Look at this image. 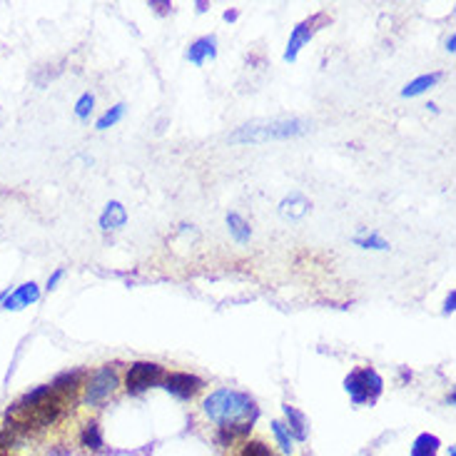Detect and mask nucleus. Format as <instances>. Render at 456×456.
<instances>
[{"label":"nucleus","mask_w":456,"mask_h":456,"mask_svg":"<svg viewBox=\"0 0 456 456\" xmlns=\"http://www.w3.org/2000/svg\"><path fill=\"white\" fill-rule=\"evenodd\" d=\"M272 431H274V439H277V444H280V449L284 451V454H292L294 439H292V434H289L287 424L280 422V419H274V422H272Z\"/></svg>","instance_id":"18"},{"label":"nucleus","mask_w":456,"mask_h":456,"mask_svg":"<svg viewBox=\"0 0 456 456\" xmlns=\"http://www.w3.org/2000/svg\"><path fill=\"white\" fill-rule=\"evenodd\" d=\"M38 300H40L38 284L35 282H25V284H20L15 292H10L3 300V309H23V307H30Z\"/></svg>","instance_id":"9"},{"label":"nucleus","mask_w":456,"mask_h":456,"mask_svg":"<svg viewBox=\"0 0 456 456\" xmlns=\"http://www.w3.org/2000/svg\"><path fill=\"white\" fill-rule=\"evenodd\" d=\"M83 382H85V372H83V369H68V372H60L58 377L52 379L50 386H52V391H55V394H60V397L72 399L80 391Z\"/></svg>","instance_id":"8"},{"label":"nucleus","mask_w":456,"mask_h":456,"mask_svg":"<svg viewBox=\"0 0 456 456\" xmlns=\"http://www.w3.org/2000/svg\"><path fill=\"white\" fill-rule=\"evenodd\" d=\"M217 55V38L215 35H205V38L195 40L187 50V60L195 63V65H203L207 58H215Z\"/></svg>","instance_id":"10"},{"label":"nucleus","mask_w":456,"mask_h":456,"mask_svg":"<svg viewBox=\"0 0 456 456\" xmlns=\"http://www.w3.org/2000/svg\"><path fill=\"white\" fill-rule=\"evenodd\" d=\"M454 45H456V35H449V40H446V50L454 52V50H456Z\"/></svg>","instance_id":"28"},{"label":"nucleus","mask_w":456,"mask_h":456,"mask_svg":"<svg viewBox=\"0 0 456 456\" xmlns=\"http://www.w3.org/2000/svg\"><path fill=\"white\" fill-rule=\"evenodd\" d=\"M454 309H456V292H454V289H451L449 297H446V302H444V312L451 314V312H454Z\"/></svg>","instance_id":"24"},{"label":"nucleus","mask_w":456,"mask_h":456,"mask_svg":"<svg viewBox=\"0 0 456 456\" xmlns=\"http://www.w3.org/2000/svg\"><path fill=\"white\" fill-rule=\"evenodd\" d=\"M240 456H274V451L262 442H247L242 446Z\"/></svg>","instance_id":"22"},{"label":"nucleus","mask_w":456,"mask_h":456,"mask_svg":"<svg viewBox=\"0 0 456 456\" xmlns=\"http://www.w3.org/2000/svg\"><path fill=\"white\" fill-rule=\"evenodd\" d=\"M354 245H359L362 249H389V242L379 235H369V237H354Z\"/></svg>","instance_id":"21"},{"label":"nucleus","mask_w":456,"mask_h":456,"mask_svg":"<svg viewBox=\"0 0 456 456\" xmlns=\"http://www.w3.org/2000/svg\"><path fill=\"white\" fill-rule=\"evenodd\" d=\"M449 456H456V451H454V446H449Z\"/></svg>","instance_id":"30"},{"label":"nucleus","mask_w":456,"mask_h":456,"mask_svg":"<svg viewBox=\"0 0 456 456\" xmlns=\"http://www.w3.org/2000/svg\"><path fill=\"white\" fill-rule=\"evenodd\" d=\"M237 18H240V13H237V10H227V13H225V20H227V23H235Z\"/></svg>","instance_id":"27"},{"label":"nucleus","mask_w":456,"mask_h":456,"mask_svg":"<svg viewBox=\"0 0 456 456\" xmlns=\"http://www.w3.org/2000/svg\"><path fill=\"white\" fill-rule=\"evenodd\" d=\"M0 456H10V451H0Z\"/></svg>","instance_id":"31"},{"label":"nucleus","mask_w":456,"mask_h":456,"mask_svg":"<svg viewBox=\"0 0 456 456\" xmlns=\"http://www.w3.org/2000/svg\"><path fill=\"white\" fill-rule=\"evenodd\" d=\"M92 107H95V95H92V92H85V95H80L78 103H75V115H78L80 120H87Z\"/></svg>","instance_id":"20"},{"label":"nucleus","mask_w":456,"mask_h":456,"mask_svg":"<svg viewBox=\"0 0 456 456\" xmlns=\"http://www.w3.org/2000/svg\"><path fill=\"white\" fill-rule=\"evenodd\" d=\"M125 222H127V212L120 203H110L105 207L103 217H100V227L103 229H118L123 227Z\"/></svg>","instance_id":"14"},{"label":"nucleus","mask_w":456,"mask_h":456,"mask_svg":"<svg viewBox=\"0 0 456 456\" xmlns=\"http://www.w3.org/2000/svg\"><path fill=\"white\" fill-rule=\"evenodd\" d=\"M207 10V3H197V13H205Z\"/></svg>","instance_id":"29"},{"label":"nucleus","mask_w":456,"mask_h":456,"mask_svg":"<svg viewBox=\"0 0 456 456\" xmlns=\"http://www.w3.org/2000/svg\"><path fill=\"white\" fill-rule=\"evenodd\" d=\"M282 409H284V417H287V429H289V434H292V439L304 442L307 439V417L297 409V406L284 404Z\"/></svg>","instance_id":"11"},{"label":"nucleus","mask_w":456,"mask_h":456,"mask_svg":"<svg viewBox=\"0 0 456 456\" xmlns=\"http://www.w3.org/2000/svg\"><path fill=\"white\" fill-rule=\"evenodd\" d=\"M150 6H152V8H157V13H167L169 8H172V6H169V3H157V0H152Z\"/></svg>","instance_id":"26"},{"label":"nucleus","mask_w":456,"mask_h":456,"mask_svg":"<svg viewBox=\"0 0 456 456\" xmlns=\"http://www.w3.org/2000/svg\"><path fill=\"white\" fill-rule=\"evenodd\" d=\"M163 386L177 399H192L197 391L203 389L205 382L195 374H187V372H172V374H165L163 379Z\"/></svg>","instance_id":"6"},{"label":"nucleus","mask_w":456,"mask_h":456,"mask_svg":"<svg viewBox=\"0 0 456 456\" xmlns=\"http://www.w3.org/2000/svg\"><path fill=\"white\" fill-rule=\"evenodd\" d=\"M203 409L209 422H215L220 429L229 431L232 437H245L252 431V424L257 419V404L245 391L237 389H217L203 402Z\"/></svg>","instance_id":"1"},{"label":"nucleus","mask_w":456,"mask_h":456,"mask_svg":"<svg viewBox=\"0 0 456 456\" xmlns=\"http://www.w3.org/2000/svg\"><path fill=\"white\" fill-rule=\"evenodd\" d=\"M20 444V437L18 434H13L10 429H0V451H10V449H18Z\"/></svg>","instance_id":"23"},{"label":"nucleus","mask_w":456,"mask_h":456,"mask_svg":"<svg viewBox=\"0 0 456 456\" xmlns=\"http://www.w3.org/2000/svg\"><path fill=\"white\" fill-rule=\"evenodd\" d=\"M307 132L304 120H274V123L262 125H245L237 132L229 135V143H265V140H284V137H297Z\"/></svg>","instance_id":"2"},{"label":"nucleus","mask_w":456,"mask_h":456,"mask_svg":"<svg viewBox=\"0 0 456 456\" xmlns=\"http://www.w3.org/2000/svg\"><path fill=\"white\" fill-rule=\"evenodd\" d=\"M165 379V369L155 362H135V364L127 369V377H125V386L130 394H143L145 389L160 384Z\"/></svg>","instance_id":"5"},{"label":"nucleus","mask_w":456,"mask_h":456,"mask_svg":"<svg viewBox=\"0 0 456 456\" xmlns=\"http://www.w3.org/2000/svg\"><path fill=\"white\" fill-rule=\"evenodd\" d=\"M282 217H289V220H300L309 212V200L302 197L300 192H294V195L284 197L282 200V207H280Z\"/></svg>","instance_id":"12"},{"label":"nucleus","mask_w":456,"mask_h":456,"mask_svg":"<svg viewBox=\"0 0 456 456\" xmlns=\"http://www.w3.org/2000/svg\"><path fill=\"white\" fill-rule=\"evenodd\" d=\"M123 115H125V105L118 103L115 107H110V110L105 112L103 118L98 120V125H95V127H98V130H107V127H112V125H118L120 120H123Z\"/></svg>","instance_id":"19"},{"label":"nucleus","mask_w":456,"mask_h":456,"mask_svg":"<svg viewBox=\"0 0 456 456\" xmlns=\"http://www.w3.org/2000/svg\"><path fill=\"white\" fill-rule=\"evenodd\" d=\"M442 80V72H429V75H419L417 80H411L409 85H406L404 90H402V98H414V95H422V92H426L429 87H434V85Z\"/></svg>","instance_id":"15"},{"label":"nucleus","mask_w":456,"mask_h":456,"mask_svg":"<svg viewBox=\"0 0 456 456\" xmlns=\"http://www.w3.org/2000/svg\"><path fill=\"white\" fill-rule=\"evenodd\" d=\"M227 227H229V235L235 237V242H242V245H245V242L252 237V229H249V225L242 220L237 212H229V215H227Z\"/></svg>","instance_id":"17"},{"label":"nucleus","mask_w":456,"mask_h":456,"mask_svg":"<svg viewBox=\"0 0 456 456\" xmlns=\"http://www.w3.org/2000/svg\"><path fill=\"white\" fill-rule=\"evenodd\" d=\"M80 444H83L85 449H92V451H100L103 449V431H100L98 422H87L85 424V429L80 431Z\"/></svg>","instance_id":"16"},{"label":"nucleus","mask_w":456,"mask_h":456,"mask_svg":"<svg viewBox=\"0 0 456 456\" xmlns=\"http://www.w3.org/2000/svg\"><path fill=\"white\" fill-rule=\"evenodd\" d=\"M439 446H442V442H439L437 434L424 431V434H419V437L414 439V444H411V456H437Z\"/></svg>","instance_id":"13"},{"label":"nucleus","mask_w":456,"mask_h":456,"mask_svg":"<svg viewBox=\"0 0 456 456\" xmlns=\"http://www.w3.org/2000/svg\"><path fill=\"white\" fill-rule=\"evenodd\" d=\"M320 15H314V18L304 20V23H300V25L294 28L292 38H289V43H287V50H284V60H287V63H294V60H297V55H300L302 45H304V43H309V38H312L314 30H317V28H314V23L320 20Z\"/></svg>","instance_id":"7"},{"label":"nucleus","mask_w":456,"mask_h":456,"mask_svg":"<svg viewBox=\"0 0 456 456\" xmlns=\"http://www.w3.org/2000/svg\"><path fill=\"white\" fill-rule=\"evenodd\" d=\"M382 377H379L374 369H354L349 377L344 379V389L346 394L352 397L354 404H366V402H374V399L382 394Z\"/></svg>","instance_id":"3"},{"label":"nucleus","mask_w":456,"mask_h":456,"mask_svg":"<svg viewBox=\"0 0 456 456\" xmlns=\"http://www.w3.org/2000/svg\"><path fill=\"white\" fill-rule=\"evenodd\" d=\"M63 274H65V269H55V274H52L50 280H48V292H50V289H55V284H58L60 280H63Z\"/></svg>","instance_id":"25"},{"label":"nucleus","mask_w":456,"mask_h":456,"mask_svg":"<svg viewBox=\"0 0 456 456\" xmlns=\"http://www.w3.org/2000/svg\"><path fill=\"white\" fill-rule=\"evenodd\" d=\"M115 389H118V372H115L110 364H105L87 379V384H85V402L90 406H98V404H103Z\"/></svg>","instance_id":"4"}]
</instances>
